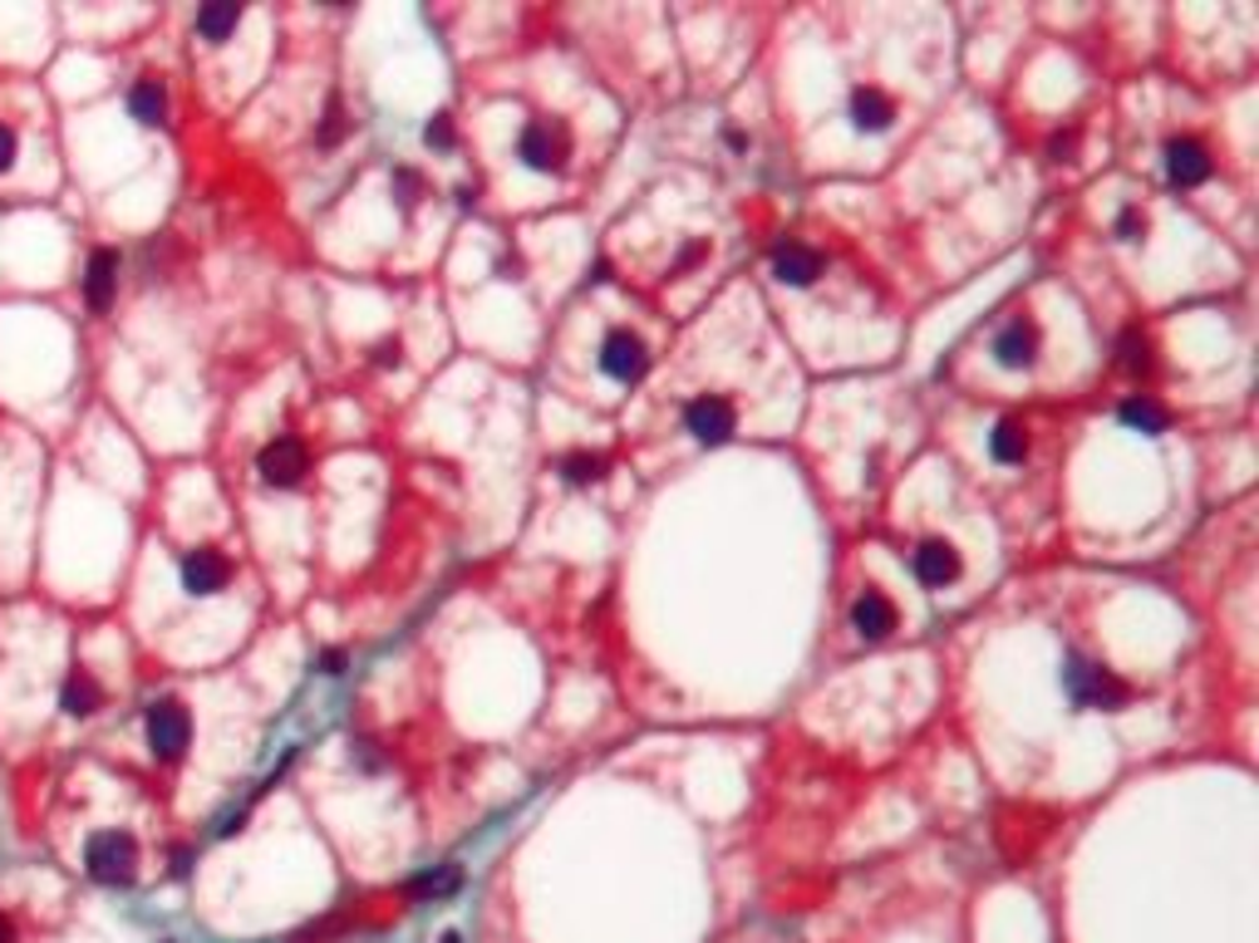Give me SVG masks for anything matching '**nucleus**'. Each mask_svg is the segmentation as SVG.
Wrapping results in <instances>:
<instances>
[{
	"label": "nucleus",
	"instance_id": "nucleus-17",
	"mask_svg": "<svg viewBox=\"0 0 1259 943\" xmlns=\"http://www.w3.org/2000/svg\"><path fill=\"white\" fill-rule=\"evenodd\" d=\"M129 114L139 118L143 128H158L163 118H168V88H163L158 79H139V84L129 88Z\"/></svg>",
	"mask_w": 1259,
	"mask_h": 943
},
{
	"label": "nucleus",
	"instance_id": "nucleus-35",
	"mask_svg": "<svg viewBox=\"0 0 1259 943\" xmlns=\"http://www.w3.org/2000/svg\"><path fill=\"white\" fill-rule=\"evenodd\" d=\"M605 280H610V265H605V261H595V271H591V285H605Z\"/></svg>",
	"mask_w": 1259,
	"mask_h": 943
},
{
	"label": "nucleus",
	"instance_id": "nucleus-25",
	"mask_svg": "<svg viewBox=\"0 0 1259 943\" xmlns=\"http://www.w3.org/2000/svg\"><path fill=\"white\" fill-rule=\"evenodd\" d=\"M320 147H335L340 138H345V108H340V98H330V108H325V123H320Z\"/></svg>",
	"mask_w": 1259,
	"mask_h": 943
},
{
	"label": "nucleus",
	"instance_id": "nucleus-23",
	"mask_svg": "<svg viewBox=\"0 0 1259 943\" xmlns=\"http://www.w3.org/2000/svg\"><path fill=\"white\" fill-rule=\"evenodd\" d=\"M1117 354H1121V369H1127V373H1147V369H1151V339H1147L1141 330H1127V334H1121Z\"/></svg>",
	"mask_w": 1259,
	"mask_h": 943
},
{
	"label": "nucleus",
	"instance_id": "nucleus-3",
	"mask_svg": "<svg viewBox=\"0 0 1259 943\" xmlns=\"http://www.w3.org/2000/svg\"><path fill=\"white\" fill-rule=\"evenodd\" d=\"M516 157H522L532 172H542V177L561 172L566 157H571V133H566V123L532 118V123L522 128V138H516Z\"/></svg>",
	"mask_w": 1259,
	"mask_h": 943
},
{
	"label": "nucleus",
	"instance_id": "nucleus-14",
	"mask_svg": "<svg viewBox=\"0 0 1259 943\" xmlns=\"http://www.w3.org/2000/svg\"><path fill=\"white\" fill-rule=\"evenodd\" d=\"M773 275L783 285H812L822 275V251H812L803 241H783L773 251Z\"/></svg>",
	"mask_w": 1259,
	"mask_h": 943
},
{
	"label": "nucleus",
	"instance_id": "nucleus-28",
	"mask_svg": "<svg viewBox=\"0 0 1259 943\" xmlns=\"http://www.w3.org/2000/svg\"><path fill=\"white\" fill-rule=\"evenodd\" d=\"M1072 153H1078V133H1072V128H1068V133H1053V138H1048V157H1053V163H1072Z\"/></svg>",
	"mask_w": 1259,
	"mask_h": 943
},
{
	"label": "nucleus",
	"instance_id": "nucleus-24",
	"mask_svg": "<svg viewBox=\"0 0 1259 943\" xmlns=\"http://www.w3.org/2000/svg\"><path fill=\"white\" fill-rule=\"evenodd\" d=\"M424 143L428 147H438V153H448V147L458 143V133H453V114H433L424 123Z\"/></svg>",
	"mask_w": 1259,
	"mask_h": 943
},
{
	"label": "nucleus",
	"instance_id": "nucleus-22",
	"mask_svg": "<svg viewBox=\"0 0 1259 943\" xmlns=\"http://www.w3.org/2000/svg\"><path fill=\"white\" fill-rule=\"evenodd\" d=\"M458 884H463V874H458V864H443V870H428V874H418L408 890L418 894V899H443V894H453Z\"/></svg>",
	"mask_w": 1259,
	"mask_h": 943
},
{
	"label": "nucleus",
	"instance_id": "nucleus-33",
	"mask_svg": "<svg viewBox=\"0 0 1259 943\" xmlns=\"http://www.w3.org/2000/svg\"><path fill=\"white\" fill-rule=\"evenodd\" d=\"M724 143L734 147V153H744V147H748V133H738V128H728V133H724Z\"/></svg>",
	"mask_w": 1259,
	"mask_h": 943
},
{
	"label": "nucleus",
	"instance_id": "nucleus-30",
	"mask_svg": "<svg viewBox=\"0 0 1259 943\" xmlns=\"http://www.w3.org/2000/svg\"><path fill=\"white\" fill-rule=\"evenodd\" d=\"M320 673H330V678L345 673V648H325V654H320Z\"/></svg>",
	"mask_w": 1259,
	"mask_h": 943
},
{
	"label": "nucleus",
	"instance_id": "nucleus-21",
	"mask_svg": "<svg viewBox=\"0 0 1259 943\" xmlns=\"http://www.w3.org/2000/svg\"><path fill=\"white\" fill-rule=\"evenodd\" d=\"M561 477L571 481V487H591V481L605 477V457H595V452H571V457H561Z\"/></svg>",
	"mask_w": 1259,
	"mask_h": 943
},
{
	"label": "nucleus",
	"instance_id": "nucleus-16",
	"mask_svg": "<svg viewBox=\"0 0 1259 943\" xmlns=\"http://www.w3.org/2000/svg\"><path fill=\"white\" fill-rule=\"evenodd\" d=\"M1117 418L1127 422V428H1137V432H1147V438H1161V432L1171 428V413L1161 408L1156 398H1147V393H1131V398H1121V408H1117Z\"/></svg>",
	"mask_w": 1259,
	"mask_h": 943
},
{
	"label": "nucleus",
	"instance_id": "nucleus-4",
	"mask_svg": "<svg viewBox=\"0 0 1259 943\" xmlns=\"http://www.w3.org/2000/svg\"><path fill=\"white\" fill-rule=\"evenodd\" d=\"M192 742V717L178 697H163V703L149 707V747L158 762H178Z\"/></svg>",
	"mask_w": 1259,
	"mask_h": 943
},
{
	"label": "nucleus",
	"instance_id": "nucleus-6",
	"mask_svg": "<svg viewBox=\"0 0 1259 943\" xmlns=\"http://www.w3.org/2000/svg\"><path fill=\"white\" fill-rule=\"evenodd\" d=\"M257 472H261V481H266V487H281V491L300 487V481H306V472H310L306 442H300V438H276V442H266V447H261V457H257Z\"/></svg>",
	"mask_w": 1259,
	"mask_h": 943
},
{
	"label": "nucleus",
	"instance_id": "nucleus-8",
	"mask_svg": "<svg viewBox=\"0 0 1259 943\" xmlns=\"http://www.w3.org/2000/svg\"><path fill=\"white\" fill-rule=\"evenodd\" d=\"M911 570H915V580H921V585H930V589H945V585H954V580H960L964 560H960V550H954L950 540L930 536V540H921V546H915V556H911Z\"/></svg>",
	"mask_w": 1259,
	"mask_h": 943
},
{
	"label": "nucleus",
	"instance_id": "nucleus-36",
	"mask_svg": "<svg viewBox=\"0 0 1259 943\" xmlns=\"http://www.w3.org/2000/svg\"><path fill=\"white\" fill-rule=\"evenodd\" d=\"M11 939H15V933H11V919L0 914V943H11Z\"/></svg>",
	"mask_w": 1259,
	"mask_h": 943
},
{
	"label": "nucleus",
	"instance_id": "nucleus-26",
	"mask_svg": "<svg viewBox=\"0 0 1259 943\" xmlns=\"http://www.w3.org/2000/svg\"><path fill=\"white\" fill-rule=\"evenodd\" d=\"M418 187H424V182H418L414 167H394V196H399V206H404V212H414Z\"/></svg>",
	"mask_w": 1259,
	"mask_h": 943
},
{
	"label": "nucleus",
	"instance_id": "nucleus-2",
	"mask_svg": "<svg viewBox=\"0 0 1259 943\" xmlns=\"http://www.w3.org/2000/svg\"><path fill=\"white\" fill-rule=\"evenodd\" d=\"M133 864H139V845H133L129 831H99L84 845V870L99 884H129Z\"/></svg>",
	"mask_w": 1259,
	"mask_h": 943
},
{
	"label": "nucleus",
	"instance_id": "nucleus-13",
	"mask_svg": "<svg viewBox=\"0 0 1259 943\" xmlns=\"http://www.w3.org/2000/svg\"><path fill=\"white\" fill-rule=\"evenodd\" d=\"M891 123H895V98L876 84L856 88L852 94V128L856 133H886Z\"/></svg>",
	"mask_w": 1259,
	"mask_h": 943
},
{
	"label": "nucleus",
	"instance_id": "nucleus-1",
	"mask_svg": "<svg viewBox=\"0 0 1259 943\" xmlns=\"http://www.w3.org/2000/svg\"><path fill=\"white\" fill-rule=\"evenodd\" d=\"M1062 693H1068V703L1082 707V713H1117V707H1127L1131 688L1121 683L1112 668L1092 664V658H1082V654H1068V664H1062Z\"/></svg>",
	"mask_w": 1259,
	"mask_h": 943
},
{
	"label": "nucleus",
	"instance_id": "nucleus-11",
	"mask_svg": "<svg viewBox=\"0 0 1259 943\" xmlns=\"http://www.w3.org/2000/svg\"><path fill=\"white\" fill-rule=\"evenodd\" d=\"M1166 177L1171 187H1200L1210 177V153L1196 138H1171L1166 143Z\"/></svg>",
	"mask_w": 1259,
	"mask_h": 943
},
{
	"label": "nucleus",
	"instance_id": "nucleus-31",
	"mask_svg": "<svg viewBox=\"0 0 1259 943\" xmlns=\"http://www.w3.org/2000/svg\"><path fill=\"white\" fill-rule=\"evenodd\" d=\"M704 251H709V246H704V241L685 246V251H679V261H675V271H689V265H699V261H704Z\"/></svg>",
	"mask_w": 1259,
	"mask_h": 943
},
{
	"label": "nucleus",
	"instance_id": "nucleus-5",
	"mask_svg": "<svg viewBox=\"0 0 1259 943\" xmlns=\"http://www.w3.org/2000/svg\"><path fill=\"white\" fill-rule=\"evenodd\" d=\"M685 428L694 432V442H704V447H724V442L738 432V413L724 393H699V398H689V408H685Z\"/></svg>",
	"mask_w": 1259,
	"mask_h": 943
},
{
	"label": "nucleus",
	"instance_id": "nucleus-12",
	"mask_svg": "<svg viewBox=\"0 0 1259 943\" xmlns=\"http://www.w3.org/2000/svg\"><path fill=\"white\" fill-rule=\"evenodd\" d=\"M114 285H119V251L99 246V251L90 255V265H84V305H90L94 314H104L114 300Z\"/></svg>",
	"mask_w": 1259,
	"mask_h": 943
},
{
	"label": "nucleus",
	"instance_id": "nucleus-29",
	"mask_svg": "<svg viewBox=\"0 0 1259 943\" xmlns=\"http://www.w3.org/2000/svg\"><path fill=\"white\" fill-rule=\"evenodd\" d=\"M375 363H384V369L394 363V369H399V363H404V339H379L375 344Z\"/></svg>",
	"mask_w": 1259,
	"mask_h": 943
},
{
	"label": "nucleus",
	"instance_id": "nucleus-20",
	"mask_svg": "<svg viewBox=\"0 0 1259 943\" xmlns=\"http://www.w3.org/2000/svg\"><path fill=\"white\" fill-rule=\"evenodd\" d=\"M237 25H241V5H227V0H222V5H202L198 10V35L207 39V45H222Z\"/></svg>",
	"mask_w": 1259,
	"mask_h": 943
},
{
	"label": "nucleus",
	"instance_id": "nucleus-18",
	"mask_svg": "<svg viewBox=\"0 0 1259 943\" xmlns=\"http://www.w3.org/2000/svg\"><path fill=\"white\" fill-rule=\"evenodd\" d=\"M99 703H104L99 683H94L84 668H74V673L64 678V688H60V707L70 717H90V713H99Z\"/></svg>",
	"mask_w": 1259,
	"mask_h": 943
},
{
	"label": "nucleus",
	"instance_id": "nucleus-7",
	"mask_svg": "<svg viewBox=\"0 0 1259 943\" xmlns=\"http://www.w3.org/2000/svg\"><path fill=\"white\" fill-rule=\"evenodd\" d=\"M601 369L620 383H640L650 369V349L636 330H610L601 344Z\"/></svg>",
	"mask_w": 1259,
	"mask_h": 943
},
{
	"label": "nucleus",
	"instance_id": "nucleus-32",
	"mask_svg": "<svg viewBox=\"0 0 1259 943\" xmlns=\"http://www.w3.org/2000/svg\"><path fill=\"white\" fill-rule=\"evenodd\" d=\"M11 157H15V138H11V128H0V172L11 167Z\"/></svg>",
	"mask_w": 1259,
	"mask_h": 943
},
{
	"label": "nucleus",
	"instance_id": "nucleus-27",
	"mask_svg": "<svg viewBox=\"0 0 1259 943\" xmlns=\"http://www.w3.org/2000/svg\"><path fill=\"white\" fill-rule=\"evenodd\" d=\"M1117 236L1121 241H1141V236H1147V212H1141V206H1127V212L1117 216Z\"/></svg>",
	"mask_w": 1259,
	"mask_h": 943
},
{
	"label": "nucleus",
	"instance_id": "nucleus-9",
	"mask_svg": "<svg viewBox=\"0 0 1259 943\" xmlns=\"http://www.w3.org/2000/svg\"><path fill=\"white\" fill-rule=\"evenodd\" d=\"M1038 324L1029 320V314H1019V320H1009L999 330V339H994V359H999V369H1033V359H1038Z\"/></svg>",
	"mask_w": 1259,
	"mask_h": 943
},
{
	"label": "nucleus",
	"instance_id": "nucleus-10",
	"mask_svg": "<svg viewBox=\"0 0 1259 943\" xmlns=\"http://www.w3.org/2000/svg\"><path fill=\"white\" fill-rule=\"evenodd\" d=\"M178 570H182V589H188V595H217V589L231 580L227 556H222V550H212V546L188 550Z\"/></svg>",
	"mask_w": 1259,
	"mask_h": 943
},
{
	"label": "nucleus",
	"instance_id": "nucleus-34",
	"mask_svg": "<svg viewBox=\"0 0 1259 943\" xmlns=\"http://www.w3.org/2000/svg\"><path fill=\"white\" fill-rule=\"evenodd\" d=\"M477 202V182L473 187H458V206H473Z\"/></svg>",
	"mask_w": 1259,
	"mask_h": 943
},
{
	"label": "nucleus",
	"instance_id": "nucleus-19",
	"mask_svg": "<svg viewBox=\"0 0 1259 943\" xmlns=\"http://www.w3.org/2000/svg\"><path fill=\"white\" fill-rule=\"evenodd\" d=\"M989 452H994V462H1003V467L1023 462V457H1029V428H1023L1019 418L994 422V432H989Z\"/></svg>",
	"mask_w": 1259,
	"mask_h": 943
},
{
	"label": "nucleus",
	"instance_id": "nucleus-15",
	"mask_svg": "<svg viewBox=\"0 0 1259 943\" xmlns=\"http://www.w3.org/2000/svg\"><path fill=\"white\" fill-rule=\"evenodd\" d=\"M852 629L876 644V638H886L895 629V605L881 595V589H862L852 605Z\"/></svg>",
	"mask_w": 1259,
	"mask_h": 943
}]
</instances>
